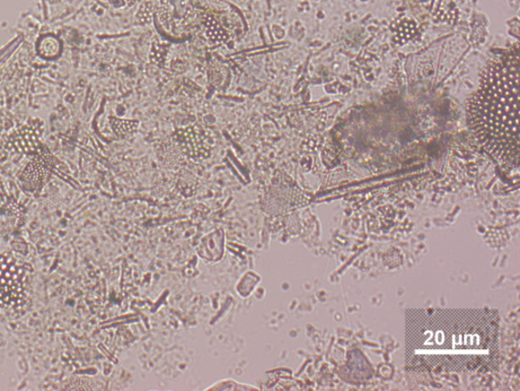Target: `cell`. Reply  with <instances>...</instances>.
<instances>
[{
    "label": "cell",
    "instance_id": "cell-1",
    "mask_svg": "<svg viewBox=\"0 0 520 391\" xmlns=\"http://www.w3.org/2000/svg\"><path fill=\"white\" fill-rule=\"evenodd\" d=\"M469 127L484 149L517 167L519 156V48L497 56L484 69L466 106Z\"/></svg>",
    "mask_w": 520,
    "mask_h": 391
},
{
    "label": "cell",
    "instance_id": "cell-2",
    "mask_svg": "<svg viewBox=\"0 0 520 391\" xmlns=\"http://www.w3.org/2000/svg\"><path fill=\"white\" fill-rule=\"evenodd\" d=\"M424 329L416 338V353L425 357L457 359L465 361L477 358L489 352L490 343L484 329L466 324V319L449 318L432 320L423 325Z\"/></svg>",
    "mask_w": 520,
    "mask_h": 391
},
{
    "label": "cell",
    "instance_id": "cell-3",
    "mask_svg": "<svg viewBox=\"0 0 520 391\" xmlns=\"http://www.w3.org/2000/svg\"><path fill=\"white\" fill-rule=\"evenodd\" d=\"M24 275L21 268L15 265H5L0 271V301L3 303L15 304L22 294Z\"/></svg>",
    "mask_w": 520,
    "mask_h": 391
},
{
    "label": "cell",
    "instance_id": "cell-4",
    "mask_svg": "<svg viewBox=\"0 0 520 391\" xmlns=\"http://www.w3.org/2000/svg\"><path fill=\"white\" fill-rule=\"evenodd\" d=\"M59 41L53 36H47L39 43L40 55L46 58L56 57L59 55Z\"/></svg>",
    "mask_w": 520,
    "mask_h": 391
},
{
    "label": "cell",
    "instance_id": "cell-5",
    "mask_svg": "<svg viewBox=\"0 0 520 391\" xmlns=\"http://www.w3.org/2000/svg\"><path fill=\"white\" fill-rule=\"evenodd\" d=\"M210 389H219V390H250V389H258L257 387L244 385V384H238L235 380L232 379H226L222 381L217 382L216 385L208 388Z\"/></svg>",
    "mask_w": 520,
    "mask_h": 391
}]
</instances>
